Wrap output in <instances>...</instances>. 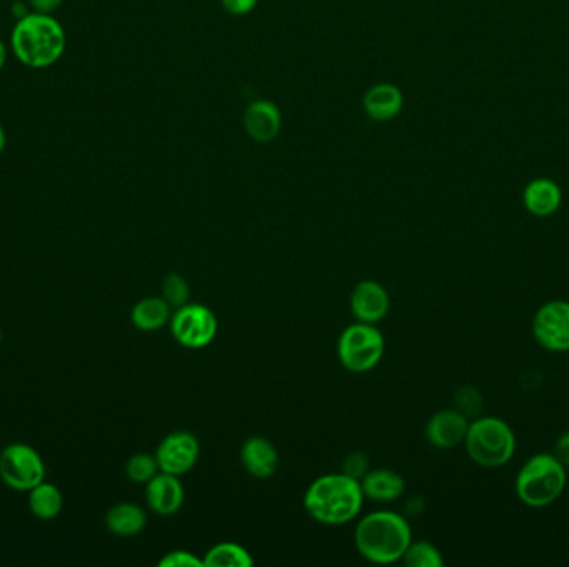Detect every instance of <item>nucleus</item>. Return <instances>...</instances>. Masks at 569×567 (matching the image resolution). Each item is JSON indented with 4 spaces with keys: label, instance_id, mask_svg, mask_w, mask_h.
<instances>
[{
    "label": "nucleus",
    "instance_id": "20e7f679",
    "mask_svg": "<svg viewBox=\"0 0 569 567\" xmlns=\"http://www.w3.org/2000/svg\"><path fill=\"white\" fill-rule=\"evenodd\" d=\"M568 474L553 453L531 456L516 476L515 491L528 508H546L560 499Z\"/></svg>",
    "mask_w": 569,
    "mask_h": 567
},
{
    "label": "nucleus",
    "instance_id": "dca6fc26",
    "mask_svg": "<svg viewBox=\"0 0 569 567\" xmlns=\"http://www.w3.org/2000/svg\"><path fill=\"white\" fill-rule=\"evenodd\" d=\"M363 109L375 122H388L403 109V94L396 85L381 82L368 89L363 97Z\"/></svg>",
    "mask_w": 569,
    "mask_h": 567
},
{
    "label": "nucleus",
    "instance_id": "7ed1b4c3",
    "mask_svg": "<svg viewBox=\"0 0 569 567\" xmlns=\"http://www.w3.org/2000/svg\"><path fill=\"white\" fill-rule=\"evenodd\" d=\"M411 541L410 524L403 516L391 511L367 514L355 529L357 549L370 563L393 564L400 561Z\"/></svg>",
    "mask_w": 569,
    "mask_h": 567
},
{
    "label": "nucleus",
    "instance_id": "c85d7f7f",
    "mask_svg": "<svg viewBox=\"0 0 569 567\" xmlns=\"http://www.w3.org/2000/svg\"><path fill=\"white\" fill-rule=\"evenodd\" d=\"M258 0H222V5L232 15H245L255 9Z\"/></svg>",
    "mask_w": 569,
    "mask_h": 567
},
{
    "label": "nucleus",
    "instance_id": "4468645a",
    "mask_svg": "<svg viewBox=\"0 0 569 567\" xmlns=\"http://www.w3.org/2000/svg\"><path fill=\"white\" fill-rule=\"evenodd\" d=\"M243 127L247 130L248 137L255 142H272L282 129L280 109L268 100H257L245 110Z\"/></svg>",
    "mask_w": 569,
    "mask_h": 567
},
{
    "label": "nucleus",
    "instance_id": "6ab92c4d",
    "mask_svg": "<svg viewBox=\"0 0 569 567\" xmlns=\"http://www.w3.org/2000/svg\"><path fill=\"white\" fill-rule=\"evenodd\" d=\"M105 526L115 536L132 538L144 531L147 526V514L134 503L115 504L105 514Z\"/></svg>",
    "mask_w": 569,
    "mask_h": 567
},
{
    "label": "nucleus",
    "instance_id": "6e6552de",
    "mask_svg": "<svg viewBox=\"0 0 569 567\" xmlns=\"http://www.w3.org/2000/svg\"><path fill=\"white\" fill-rule=\"evenodd\" d=\"M170 330L179 345L200 350L210 345L217 336V316L207 306L187 303L177 308L170 318Z\"/></svg>",
    "mask_w": 569,
    "mask_h": 567
},
{
    "label": "nucleus",
    "instance_id": "4be33fe9",
    "mask_svg": "<svg viewBox=\"0 0 569 567\" xmlns=\"http://www.w3.org/2000/svg\"><path fill=\"white\" fill-rule=\"evenodd\" d=\"M253 563L252 554L237 543L215 544L203 558V566L208 567H250Z\"/></svg>",
    "mask_w": 569,
    "mask_h": 567
},
{
    "label": "nucleus",
    "instance_id": "a878e982",
    "mask_svg": "<svg viewBox=\"0 0 569 567\" xmlns=\"http://www.w3.org/2000/svg\"><path fill=\"white\" fill-rule=\"evenodd\" d=\"M455 410L460 411L461 415L466 416L468 420L478 418L483 410V396L480 391L473 386H463L456 391Z\"/></svg>",
    "mask_w": 569,
    "mask_h": 567
},
{
    "label": "nucleus",
    "instance_id": "5701e85b",
    "mask_svg": "<svg viewBox=\"0 0 569 567\" xmlns=\"http://www.w3.org/2000/svg\"><path fill=\"white\" fill-rule=\"evenodd\" d=\"M403 563L408 567H441L445 561L440 549L428 541H418V543L411 541L403 556Z\"/></svg>",
    "mask_w": 569,
    "mask_h": 567
},
{
    "label": "nucleus",
    "instance_id": "393cba45",
    "mask_svg": "<svg viewBox=\"0 0 569 567\" xmlns=\"http://www.w3.org/2000/svg\"><path fill=\"white\" fill-rule=\"evenodd\" d=\"M162 298L175 308L187 305L190 298L189 283L179 273H170L162 282Z\"/></svg>",
    "mask_w": 569,
    "mask_h": 567
},
{
    "label": "nucleus",
    "instance_id": "c756f323",
    "mask_svg": "<svg viewBox=\"0 0 569 567\" xmlns=\"http://www.w3.org/2000/svg\"><path fill=\"white\" fill-rule=\"evenodd\" d=\"M62 4L64 0H29L30 12L37 14L52 15Z\"/></svg>",
    "mask_w": 569,
    "mask_h": 567
},
{
    "label": "nucleus",
    "instance_id": "ddd939ff",
    "mask_svg": "<svg viewBox=\"0 0 569 567\" xmlns=\"http://www.w3.org/2000/svg\"><path fill=\"white\" fill-rule=\"evenodd\" d=\"M470 420L460 411L443 410L431 416L426 425V439L435 448L450 449L463 443L468 433Z\"/></svg>",
    "mask_w": 569,
    "mask_h": 567
},
{
    "label": "nucleus",
    "instance_id": "39448f33",
    "mask_svg": "<svg viewBox=\"0 0 569 567\" xmlns=\"http://www.w3.org/2000/svg\"><path fill=\"white\" fill-rule=\"evenodd\" d=\"M463 443L471 461L483 468L505 466L516 449L513 429L496 416H478L471 420Z\"/></svg>",
    "mask_w": 569,
    "mask_h": 567
},
{
    "label": "nucleus",
    "instance_id": "f3484780",
    "mask_svg": "<svg viewBox=\"0 0 569 567\" xmlns=\"http://www.w3.org/2000/svg\"><path fill=\"white\" fill-rule=\"evenodd\" d=\"M561 202H563V193L560 185L550 178H536L526 185L523 193L525 208L535 217H550L558 212Z\"/></svg>",
    "mask_w": 569,
    "mask_h": 567
},
{
    "label": "nucleus",
    "instance_id": "2eb2a0df",
    "mask_svg": "<svg viewBox=\"0 0 569 567\" xmlns=\"http://www.w3.org/2000/svg\"><path fill=\"white\" fill-rule=\"evenodd\" d=\"M240 459H242L243 468L257 479L272 478L278 468L277 449L262 436H253L243 443L240 449Z\"/></svg>",
    "mask_w": 569,
    "mask_h": 567
},
{
    "label": "nucleus",
    "instance_id": "473e14b6",
    "mask_svg": "<svg viewBox=\"0 0 569 567\" xmlns=\"http://www.w3.org/2000/svg\"><path fill=\"white\" fill-rule=\"evenodd\" d=\"M5 147H7V134L4 125L0 124V152H4Z\"/></svg>",
    "mask_w": 569,
    "mask_h": 567
},
{
    "label": "nucleus",
    "instance_id": "a211bd4d",
    "mask_svg": "<svg viewBox=\"0 0 569 567\" xmlns=\"http://www.w3.org/2000/svg\"><path fill=\"white\" fill-rule=\"evenodd\" d=\"M362 491L365 498L373 499V501H380V503H388V501H395L401 498L405 493L406 483L403 476L391 469H375V471H368L363 476Z\"/></svg>",
    "mask_w": 569,
    "mask_h": 567
},
{
    "label": "nucleus",
    "instance_id": "72a5a7b5",
    "mask_svg": "<svg viewBox=\"0 0 569 567\" xmlns=\"http://www.w3.org/2000/svg\"><path fill=\"white\" fill-rule=\"evenodd\" d=\"M0 343H2V330H0Z\"/></svg>",
    "mask_w": 569,
    "mask_h": 567
},
{
    "label": "nucleus",
    "instance_id": "aec40b11",
    "mask_svg": "<svg viewBox=\"0 0 569 567\" xmlns=\"http://www.w3.org/2000/svg\"><path fill=\"white\" fill-rule=\"evenodd\" d=\"M172 306L162 296H149L135 303L132 308V323L140 331H157L164 328L172 318Z\"/></svg>",
    "mask_w": 569,
    "mask_h": 567
},
{
    "label": "nucleus",
    "instance_id": "b1692460",
    "mask_svg": "<svg viewBox=\"0 0 569 567\" xmlns=\"http://www.w3.org/2000/svg\"><path fill=\"white\" fill-rule=\"evenodd\" d=\"M125 473L132 483L147 484L160 473L159 461L152 454H135L127 461Z\"/></svg>",
    "mask_w": 569,
    "mask_h": 567
},
{
    "label": "nucleus",
    "instance_id": "9b49d317",
    "mask_svg": "<svg viewBox=\"0 0 569 567\" xmlns=\"http://www.w3.org/2000/svg\"><path fill=\"white\" fill-rule=\"evenodd\" d=\"M350 308H352V313L357 321L375 325L388 315L390 296H388V291L383 288V285L367 280V282L358 283L353 288L352 296H350Z\"/></svg>",
    "mask_w": 569,
    "mask_h": 567
},
{
    "label": "nucleus",
    "instance_id": "7c9ffc66",
    "mask_svg": "<svg viewBox=\"0 0 569 567\" xmlns=\"http://www.w3.org/2000/svg\"><path fill=\"white\" fill-rule=\"evenodd\" d=\"M553 454H555L556 459H558L566 469H569V431L561 434L560 438H558Z\"/></svg>",
    "mask_w": 569,
    "mask_h": 567
},
{
    "label": "nucleus",
    "instance_id": "f257e3e1",
    "mask_svg": "<svg viewBox=\"0 0 569 567\" xmlns=\"http://www.w3.org/2000/svg\"><path fill=\"white\" fill-rule=\"evenodd\" d=\"M10 47L15 59L25 67L47 69L65 54L67 34L54 15L29 12L15 22Z\"/></svg>",
    "mask_w": 569,
    "mask_h": 567
},
{
    "label": "nucleus",
    "instance_id": "412c9836",
    "mask_svg": "<svg viewBox=\"0 0 569 567\" xmlns=\"http://www.w3.org/2000/svg\"><path fill=\"white\" fill-rule=\"evenodd\" d=\"M29 509L42 521L55 519L64 509V494L55 484L42 481L29 491Z\"/></svg>",
    "mask_w": 569,
    "mask_h": 567
},
{
    "label": "nucleus",
    "instance_id": "423d86ee",
    "mask_svg": "<svg viewBox=\"0 0 569 567\" xmlns=\"http://www.w3.org/2000/svg\"><path fill=\"white\" fill-rule=\"evenodd\" d=\"M385 353V338L370 323L358 321L345 328L338 340V358L352 373H367L380 363Z\"/></svg>",
    "mask_w": 569,
    "mask_h": 567
},
{
    "label": "nucleus",
    "instance_id": "cd10ccee",
    "mask_svg": "<svg viewBox=\"0 0 569 567\" xmlns=\"http://www.w3.org/2000/svg\"><path fill=\"white\" fill-rule=\"evenodd\" d=\"M370 471L368 468V456L362 451L348 454L345 463H343V474H347L350 478L362 481L363 476Z\"/></svg>",
    "mask_w": 569,
    "mask_h": 567
},
{
    "label": "nucleus",
    "instance_id": "f03ea898",
    "mask_svg": "<svg viewBox=\"0 0 569 567\" xmlns=\"http://www.w3.org/2000/svg\"><path fill=\"white\" fill-rule=\"evenodd\" d=\"M365 494L362 484L347 474H325L308 486L303 504L315 521L340 526L357 518Z\"/></svg>",
    "mask_w": 569,
    "mask_h": 567
},
{
    "label": "nucleus",
    "instance_id": "f8f14e48",
    "mask_svg": "<svg viewBox=\"0 0 569 567\" xmlns=\"http://www.w3.org/2000/svg\"><path fill=\"white\" fill-rule=\"evenodd\" d=\"M145 499L150 509L159 516H172L184 504L185 491L179 476L160 471L145 488Z\"/></svg>",
    "mask_w": 569,
    "mask_h": 567
},
{
    "label": "nucleus",
    "instance_id": "1a4fd4ad",
    "mask_svg": "<svg viewBox=\"0 0 569 567\" xmlns=\"http://www.w3.org/2000/svg\"><path fill=\"white\" fill-rule=\"evenodd\" d=\"M531 331L545 350L569 351V301L551 300L541 306L533 318Z\"/></svg>",
    "mask_w": 569,
    "mask_h": 567
},
{
    "label": "nucleus",
    "instance_id": "0eeeda50",
    "mask_svg": "<svg viewBox=\"0 0 569 567\" xmlns=\"http://www.w3.org/2000/svg\"><path fill=\"white\" fill-rule=\"evenodd\" d=\"M0 479L14 491L29 493L45 481L44 459L30 444H7L0 451Z\"/></svg>",
    "mask_w": 569,
    "mask_h": 567
},
{
    "label": "nucleus",
    "instance_id": "9d476101",
    "mask_svg": "<svg viewBox=\"0 0 569 567\" xmlns=\"http://www.w3.org/2000/svg\"><path fill=\"white\" fill-rule=\"evenodd\" d=\"M198 456H200V443L195 434L189 431H175L165 436L155 453L160 471L174 476L189 473L197 464Z\"/></svg>",
    "mask_w": 569,
    "mask_h": 567
},
{
    "label": "nucleus",
    "instance_id": "2f4dec72",
    "mask_svg": "<svg viewBox=\"0 0 569 567\" xmlns=\"http://www.w3.org/2000/svg\"><path fill=\"white\" fill-rule=\"evenodd\" d=\"M5 62H7V47L4 40L0 39V70L4 69Z\"/></svg>",
    "mask_w": 569,
    "mask_h": 567
},
{
    "label": "nucleus",
    "instance_id": "bb28decb",
    "mask_svg": "<svg viewBox=\"0 0 569 567\" xmlns=\"http://www.w3.org/2000/svg\"><path fill=\"white\" fill-rule=\"evenodd\" d=\"M160 567H202L203 559L197 558V554L190 553V551H172V553L165 554L164 558L160 559Z\"/></svg>",
    "mask_w": 569,
    "mask_h": 567
}]
</instances>
